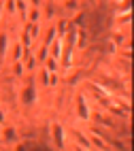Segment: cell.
<instances>
[{"label":"cell","instance_id":"6da1fadb","mask_svg":"<svg viewBox=\"0 0 134 151\" xmlns=\"http://www.w3.org/2000/svg\"><path fill=\"white\" fill-rule=\"evenodd\" d=\"M49 130H51V143H53L58 149H64L66 147V130H64V126L60 122H53Z\"/></svg>","mask_w":134,"mask_h":151},{"label":"cell","instance_id":"7a4b0ae2","mask_svg":"<svg viewBox=\"0 0 134 151\" xmlns=\"http://www.w3.org/2000/svg\"><path fill=\"white\" fill-rule=\"evenodd\" d=\"M75 102H77V115H79V119H81V122H87V119H89V109H87V102H85V96L79 92Z\"/></svg>","mask_w":134,"mask_h":151},{"label":"cell","instance_id":"3957f363","mask_svg":"<svg viewBox=\"0 0 134 151\" xmlns=\"http://www.w3.org/2000/svg\"><path fill=\"white\" fill-rule=\"evenodd\" d=\"M62 47H64V41H62V38H55V41H53V43H51V45L47 47V51H49L47 55L60 62V60H62V51H64Z\"/></svg>","mask_w":134,"mask_h":151},{"label":"cell","instance_id":"277c9868","mask_svg":"<svg viewBox=\"0 0 134 151\" xmlns=\"http://www.w3.org/2000/svg\"><path fill=\"white\" fill-rule=\"evenodd\" d=\"M73 136H75V145H79V147H83L85 151L87 149H91V143H89V138L81 132V130H77V128H73Z\"/></svg>","mask_w":134,"mask_h":151},{"label":"cell","instance_id":"5b68a950","mask_svg":"<svg viewBox=\"0 0 134 151\" xmlns=\"http://www.w3.org/2000/svg\"><path fill=\"white\" fill-rule=\"evenodd\" d=\"M34 98H36V87H34V83H30L24 92H22V102L24 104H32Z\"/></svg>","mask_w":134,"mask_h":151},{"label":"cell","instance_id":"8992f818","mask_svg":"<svg viewBox=\"0 0 134 151\" xmlns=\"http://www.w3.org/2000/svg\"><path fill=\"white\" fill-rule=\"evenodd\" d=\"M22 64H24V70H32V68L36 66V55H34V53H30V49L24 53V58H22Z\"/></svg>","mask_w":134,"mask_h":151},{"label":"cell","instance_id":"52a82bcc","mask_svg":"<svg viewBox=\"0 0 134 151\" xmlns=\"http://www.w3.org/2000/svg\"><path fill=\"white\" fill-rule=\"evenodd\" d=\"M43 68L47 70V73H60V62L47 55V58L43 60Z\"/></svg>","mask_w":134,"mask_h":151},{"label":"cell","instance_id":"ba28073f","mask_svg":"<svg viewBox=\"0 0 134 151\" xmlns=\"http://www.w3.org/2000/svg\"><path fill=\"white\" fill-rule=\"evenodd\" d=\"M0 134H2V140H4V143H15V140H17V138H15V136H17L15 128H9V130H6V128L2 126V130H0Z\"/></svg>","mask_w":134,"mask_h":151},{"label":"cell","instance_id":"9c48e42d","mask_svg":"<svg viewBox=\"0 0 134 151\" xmlns=\"http://www.w3.org/2000/svg\"><path fill=\"white\" fill-rule=\"evenodd\" d=\"M6 49H9V34L6 32H0V62L4 60Z\"/></svg>","mask_w":134,"mask_h":151},{"label":"cell","instance_id":"30bf717a","mask_svg":"<svg viewBox=\"0 0 134 151\" xmlns=\"http://www.w3.org/2000/svg\"><path fill=\"white\" fill-rule=\"evenodd\" d=\"M68 22H66V19H60V22H58V26H55V34H58V38H64L66 36V32H68Z\"/></svg>","mask_w":134,"mask_h":151},{"label":"cell","instance_id":"8fae6325","mask_svg":"<svg viewBox=\"0 0 134 151\" xmlns=\"http://www.w3.org/2000/svg\"><path fill=\"white\" fill-rule=\"evenodd\" d=\"M26 51H28V49H24L22 43H15V49H13V62H19V60L24 58Z\"/></svg>","mask_w":134,"mask_h":151},{"label":"cell","instance_id":"7c38bea8","mask_svg":"<svg viewBox=\"0 0 134 151\" xmlns=\"http://www.w3.org/2000/svg\"><path fill=\"white\" fill-rule=\"evenodd\" d=\"M38 19H40V6H32L30 13H28V22L30 24H38Z\"/></svg>","mask_w":134,"mask_h":151},{"label":"cell","instance_id":"4fadbf2b","mask_svg":"<svg viewBox=\"0 0 134 151\" xmlns=\"http://www.w3.org/2000/svg\"><path fill=\"white\" fill-rule=\"evenodd\" d=\"M73 26H75V28H83V26H85V13H83V11H79V13H75V19H73Z\"/></svg>","mask_w":134,"mask_h":151},{"label":"cell","instance_id":"5bb4252c","mask_svg":"<svg viewBox=\"0 0 134 151\" xmlns=\"http://www.w3.org/2000/svg\"><path fill=\"white\" fill-rule=\"evenodd\" d=\"M38 81H40V85L43 87H49V73L45 68H40V73H38Z\"/></svg>","mask_w":134,"mask_h":151},{"label":"cell","instance_id":"9a60e30c","mask_svg":"<svg viewBox=\"0 0 134 151\" xmlns=\"http://www.w3.org/2000/svg\"><path fill=\"white\" fill-rule=\"evenodd\" d=\"M2 6H4V11H9L11 15L17 11V4H15V0H4V2H2Z\"/></svg>","mask_w":134,"mask_h":151},{"label":"cell","instance_id":"2e32d148","mask_svg":"<svg viewBox=\"0 0 134 151\" xmlns=\"http://www.w3.org/2000/svg\"><path fill=\"white\" fill-rule=\"evenodd\" d=\"M64 9H68V11H79V2H77V0H66V2H64Z\"/></svg>","mask_w":134,"mask_h":151},{"label":"cell","instance_id":"e0dca14e","mask_svg":"<svg viewBox=\"0 0 134 151\" xmlns=\"http://www.w3.org/2000/svg\"><path fill=\"white\" fill-rule=\"evenodd\" d=\"M13 75H15V77H22V75H24V64H22V60L13 64Z\"/></svg>","mask_w":134,"mask_h":151},{"label":"cell","instance_id":"ac0fdd59","mask_svg":"<svg viewBox=\"0 0 134 151\" xmlns=\"http://www.w3.org/2000/svg\"><path fill=\"white\" fill-rule=\"evenodd\" d=\"M17 151H28V147L26 145H17Z\"/></svg>","mask_w":134,"mask_h":151},{"label":"cell","instance_id":"d6986e66","mask_svg":"<svg viewBox=\"0 0 134 151\" xmlns=\"http://www.w3.org/2000/svg\"><path fill=\"white\" fill-rule=\"evenodd\" d=\"M2 122H4V111L0 109V124H2Z\"/></svg>","mask_w":134,"mask_h":151},{"label":"cell","instance_id":"ffe728a7","mask_svg":"<svg viewBox=\"0 0 134 151\" xmlns=\"http://www.w3.org/2000/svg\"><path fill=\"white\" fill-rule=\"evenodd\" d=\"M2 11H4V6H2V2H0V17H2Z\"/></svg>","mask_w":134,"mask_h":151},{"label":"cell","instance_id":"44dd1931","mask_svg":"<svg viewBox=\"0 0 134 151\" xmlns=\"http://www.w3.org/2000/svg\"><path fill=\"white\" fill-rule=\"evenodd\" d=\"M0 130H2V124H0Z\"/></svg>","mask_w":134,"mask_h":151}]
</instances>
